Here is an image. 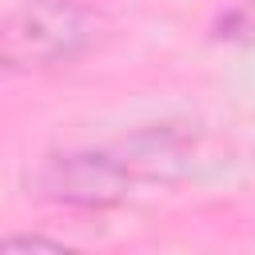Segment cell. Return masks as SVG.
Instances as JSON below:
<instances>
[{
	"mask_svg": "<svg viewBox=\"0 0 255 255\" xmlns=\"http://www.w3.org/2000/svg\"><path fill=\"white\" fill-rule=\"evenodd\" d=\"M100 12L84 0H28L0 20V72H52L88 56Z\"/></svg>",
	"mask_w": 255,
	"mask_h": 255,
	"instance_id": "6da1fadb",
	"label": "cell"
},
{
	"mask_svg": "<svg viewBox=\"0 0 255 255\" xmlns=\"http://www.w3.org/2000/svg\"><path fill=\"white\" fill-rule=\"evenodd\" d=\"M131 183H135L131 171L112 147H72V151H52L32 167L28 195L60 207L108 211L128 199Z\"/></svg>",
	"mask_w": 255,
	"mask_h": 255,
	"instance_id": "7a4b0ae2",
	"label": "cell"
},
{
	"mask_svg": "<svg viewBox=\"0 0 255 255\" xmlns=\"http://www.w3.org/2000/svg\"><path fill=\"white\" fill-rule=\"evenodd\" d=\"M112 151L124 159L131 179H171L175 171H183L191 155V135L179 124H151V128L131 131Z\"/></svg>",
	"mask_w": 255,
	"mask_h": 255,
	"instance_id": "3957f363",
	"label": "cell"
},
{
	"mask_svg": "<svg viewBox=\"0 0 255 255\" xmlns=\"http://www.w3.org/2000/svg\"><path fill=\"white\" fill-rule=\"evenodd\" d=\"M0 251H64L60 239H48V235H0Z\"/></svg>",
	"mask_w": 255,
	"mask_h": 255,
	"instance_id": "277c9868",
	"label": "cell"
}]
</instances>
